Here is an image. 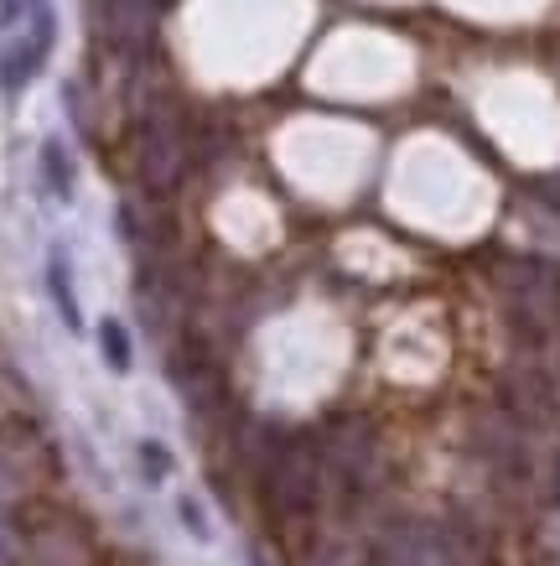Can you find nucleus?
I'll use <instances>...</instances> for the list:
<instances>
[{
	"label": "nucleus",
	"instance_id": "nucleus-5",
	"mask_svg": "<svg viewBox=\"0 0 560 566\" xmlns=\"http://www.w3.org/2000/svg\"><path fill=\"white\" fill-rule=\"evenodd\" d=\"M140 463L151 468V473H167V468H171V458H167V447H156V442H146V447H140Z\"/></svg>",
	"mask_w": 560,
	"mask_h": 566
},
{
	"label": "nucleus",
	"instance_id": "nucleus-1",
	"mask_svg": "<svg viewBox=\"0 0 560 566\" xmlns=\"http://www.w3.org/2000/svg\"><path fill=\"white\" fill-rule=\"evenodd\" d=\"M57 42L52 0H0V88L21 94Z\"/></svg>",
	"mask_w": 560,
	"mask_h": 566
},
{
	"label": "nucleus",
	"instance_id": "nucleus-3",
	"mask_svg": "<svg viewBox=\"0 0 560 566\" xmlns=\"http://www.w3.org/2000/svg\"><path fill=\"white\" fill-rule=\"evenodd\" d=\"M42 167H47V188L57 192V198H73V167H68V156H63L57 140L42 146Z\"/></svg>",
	"mask_w": 560,
	"mask_h": 566
},
{
	"label": "nucleus",
	"instance_id": "nucleus-4",
	"mask_svg": "<svg viewBox=\"0 0 560 566\" xmlns=\"http://www.w3.org/2000/svg\"><path fill=\"white\" fill-rule=\"evenodd\" d=\"M99 344H104V359H109V369H130V338H125V327H119L115 317L99 327Z\"/></svg>",
	"mask_w": 560,
	"mask_h": 566
},
{
	"label": "nucleus",
	"instance_id": "nucleus-2",
	"mask_svg": "<svg viewBox=\"0 0 560 566\" xmlns=\"http://www.w3.org/2000/svg\"><path fill=\"white\" fill-rule=\"evenodd\" d=\"M47 281H52V296H57V312H63V323L78 327L84 317H78V296H73V286H68V265H63V255H52Z\"/></svg>",
	"mask_w": 560,
	"mask_h": 566
},
{
	"label": "nucleus",
	"instance_id": "nucleus-6",
	"mask_svg": "<svg viewBox=\"0 0 560 566\" xmlns=\"http://www.w3.org/2000/svg\"><path fill=\"white\" fill-rule=\"evenodd\" d=\"M182 515H187V531L192 535H208V525H203V515H198V504H192V499H182Z\"/></svg>",
	"mask_w": 560,
	"mask_h": 566
}]
</instances>
